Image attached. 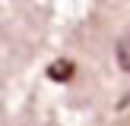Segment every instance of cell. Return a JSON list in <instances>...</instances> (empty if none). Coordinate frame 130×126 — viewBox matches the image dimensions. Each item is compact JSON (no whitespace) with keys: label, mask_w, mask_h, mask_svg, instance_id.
Masks as SVG:
<instances>
[{"label":"cell","mask_w":130,"mask_h":126,"mask_svg":"<svg viewBox=\"0 0 130 126\" xmlns=\"http://www.w3.org/2000/svg\"><path fill=\"white\" fill-rule=\"evenodd\" d=\"M51 76H54V79H70V76H73V63H67V60L54 63V66H51Z\"/></svg>","instance_id":"6da1fadb"},{"label":"cell","mask_w":130,"mask_h":126,"mask_svg":"<svg viewBox=\"0 0 130 126\" xmlns=\"http://www.w3.org/2000/svg\"><path fill=\"white\" fill-rule=\"evenodd\" d=\"M118 63H121V69L130 73V41H121L118 44Z\"/></svg>","instance_id":"7a4b0ae2"}]
</instances>
